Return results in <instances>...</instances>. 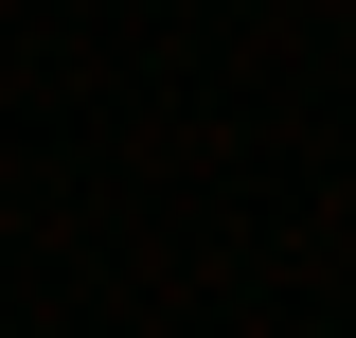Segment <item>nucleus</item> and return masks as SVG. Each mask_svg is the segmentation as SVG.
Listing matches in <instances>:
<instances>
[]
</instances>
